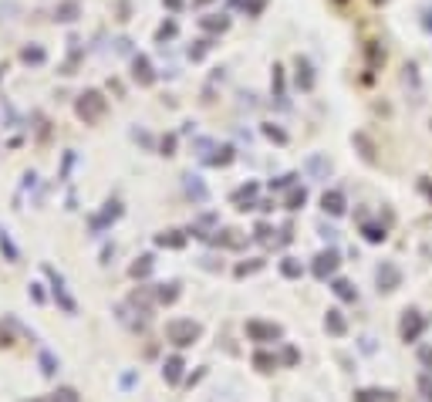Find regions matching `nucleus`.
Listing matches in <instances>:
<instances>
[{
	"label": "nucleus",
	"instance_id": "nucleus-1",
	"mask_svg": "<svg viewBox=\"0 0 432 402\" xmlns=\"http://www.w3.org/2000/svg\"><path fill=\"white\" fill-rule=\"evenodd\" d=\"M75 115H78L84 125H95V122H102L105 115H109V98H105L102 91H95V88L81 91L78 102H75Z\"/></svg>",
	"mask_w": 432,
	"mask_h": 402
},
{
	"label": "nucleus",
	"instance_id": "nucleus-2",
	"mask_svg": "<svg viewBox=\"0 0 432 402\" xmlns=\"http://www.w3.org/2000/svg\"><path fill=\"white\" fill-rule=\"evenodd\" d=\"M166 338L176 345V348H190L203 338V324L193 322V318H176V322L166 324Z\"/></svg>",
	"mask_w": 432,
	"mask_h": 402
},
{
	"label": "nucleus",
	"instance_id": "nucleus-3",
	"mask_svg": "<svg viewBox=\"0 0 432 402\" xmlns=\"http://www.w3.org/2000/svg\"><path fill=\"white\" fill-rule=\"evenodd\" d=\"M41 271H44V278H47V284H51V298L58 301V308H61L65 315H75V311H78V301L68 294V284H65V278H61V274H58L51 264H44Z\"/></svg>",
	"mask_w": 432,
	"mask_h": 402
},
{
	"label": "nucleus",
	"instance_id": "nucleus-4",
	"mask_svg": "<svg viewBox=\"0 0 432 402\" xmlns=\"http://www.w3.org/2000/svg\"><path fill=\"white\" fill-rule=\"evenodd\" d=\"M118 216H122V203L109 200L102 210H98V213H91V216H88V234H91V237H102V234L115 223Z\"/></svg>",
	"mask_w": 432,
	"mask_h": 402
},
{
	"label": "nucleus",
	"instance_id": "nucleus-5",
	"mask_svg": "<svg viewBox=\"0 0 432 402\" xmlns=\"http://www.w3.org/2000/svg\"><path fill=\"white\" fill-rule=\"evenodd\" d=\"M426 324H429V318H426L422 311L409 308V311L402 315V324H398V335H402V342H419V335L426 331Z\"/></svg>",
	"mask_w": 432,
	"mask_h": 402
},
{
	"label": "nucleus",
	"instance_id": "nucleus-6",
	"mask_svg": "<svg viewBox=\"0 0 432 402\" xmlns=\"http://www.w3.org/2000/svg\"><path fill=\"white\" fill-rule=\"evenodd\" d=\"M341 267V254L334 250V247H328V250H321L315 257V264H311V271H315L317 281H328V278H334V271Z\"/></svg>",
	"mask_w": 432,
	"mask_h": 402
},
{
	"label": "nucleus",
	"instance_id": "nucleus-7",
	"mask_svg": "<svg viewBox=\"0 0 432 402\" xmlns=\"http://www.w3.org/2000/svg\"><path fill=\"white\" fill-rule=\"evenodd\" d=\"M247 338H250V342H260V345L280 342V338H284V328L274 322H247Z\"/></svg>",
	"mask_w": 432,
	"mask_h": 402
},
{
	"label": "nucleus",
	"instance_id": "nucleus-8",
	"mask_svg": "<svg viewBox=\"0 0 432 402\" xmlns=\"http://www.w3.org/2000/svg\"><path fill=\"white\" fill-rule=\"evenodd\" d=\"M375 281H378V291H395V287H402V271L392 260H382L375 271Z\"/></svg>",
	"mask_w": 432,
	"mask_h": 402
},
{
	"label": "nucleus",
	"instance_id": "nucleus-9",
	"mask_svg": "<svg viewBox=\"0 0 432 402\" xmlns=\"http://www.w3.org/2000/svg\"><path fill=\"white\" fill-rule=\"evenodd\" d=\"M132 78L139 81L142 88H149V85L156 81V71H152V61H149L146 54H135V58H132Z\"/></svg>",
	"mask_w": 432,
	"mask_h": 402
},
{
	"label": "nucleus",
	"instance_id": "nucleus-10",
	"mask_svg": "<svg viewBox=\"0 0 432 402\" xmlns=\"http://www.w3.org/2000/svg\"><path fill=\"white\" fill-rule=\"evenodd\" d=\"M128 304H132V308H139V315H149V311H152V304H156V287H139V291H132Z\"/></svg>",
	"mask_w": 432,
	"mask_h": 402
},
{
	"label": "nucleus",
	"instance_id": "nucleus-11",
	"mask_svg": "<svg viewBox=\"0 0 432 402\" xmlns=\"http://www.w3.org/2000/svg\"><path fill=\"white\" fill-rule=\"evenodd\" d=\"M294 68H297V75H294V81H297V88H301V91H311V88H315V71H311V61L297 54Z\"/></svg>",
	"mask_w": 432,
	"mask_h": 402
},
{
	"label": "nucleus",
	"instance_id": "nucleus-12",
	"mask_svg": "<svg viewBox=\"0 0 432 402\" xmlns=\"http://www.w3.org/2000/svg\"><path fill=\"white\" fill-rule=\"evenodd\" d=\"M345 206H348V203H345V193H341V190H328V193L321 197V210L331 213V216H341Z\"/></svg>",
	"mask_w": 432,
	"mask_h": 402
},
{
	"label": "nucleus",
	"instance_id": "nucleus-13",
	"mask_svg": "<svg viewBox=\"0 0 432 402\" xmlns=\"http://www.w3.org/2000/svg\"><path fill=\"white\" fill-rule=\"evenodd\" d=\"M183 368H186L183 355H169V359H166V365H162V379H166L169 386H179V379H183Z\"/></svg>",
	"mask_w": 432,
	"mask_h": 402
},
{
	"label": "nucleus",
	"instance_id": "nucleus-14",
	"mask_svg": "<svg viewBox=\"0 0 432 402\" xmlns=\"http://www.w3.org/2000/svg\"><path fill=\"white\" fill-rule=\"evenodd\" d=\"M183 186H186V193H190V200H193V203H206V200H209V190L203 186V179L193 176V172H186V176H183Z\"/></svg>",
	"mask_w": 432,
	"mask_h": 402
},
{
	"label": "nucleus",
	"instance_id": "nucleus-15",
	"mask_svg": "<svg viewBox=\"0 0 432 402\" xmlns=\"http://www.w3.org/2000/svg\"><path fill=\"white\" fill-rule=\"evenodd\" d=\"M186 241H190V234H183V230H162V234H156V247H169V250L186 247Z\"/></svg>",
	"mask_w": 432,
	"mask_h": 402
},
{
	"label": "nucleus",
	"instance_id": "nucleus-16",
	"mask_svg": "<svg viewBox=\"0 0 432 402\" xmlns=\"http://www.w3.org/2000/svg\"><path fill=\"white\" fill-rule=\"evenodd\" d=\"M199 27L209 31V34H223L230 27V17L227 14H206V17H199Z\"/></svg>",
	"mask_w": 432,
	"mask_h": 402
},
{
	"label": "nucleus",
	"instance_id": "nucleus-17",
	"mask_svg": "<svg viewBox=\"0 0 432 402\" xmlns=\"http://www.w3.org/2000/svg\"><path fill=\"white\" fill-rule=\"evenodd\" d=\"M257 190H260L257 183H247V186H240V190L234 193V206H236V210H250V206H257V203H253Z\"/></svg>",
	"mask_w": 432,
	"mask_h": 402
},
{
	"label": "nucleus",
	"instance_id": "nucleus-18",
	"mask_svg": "<svg viewBox=\"0 0 432 402\" xmlns=\"http://www.w3.org/2000/svg\"><path fill=\"white\" fill-rule=\"evenodd\" d=\"M392 389H361V392H354V402H395Z\"/></svg>",
	"mask_w": 432,
	"mask_h": 402
},
{
	"label": "nucleus",
	"instance_id": "nucleus-19",
	"mask_svg": "<svg viewBox=\"0 0 432 402\" xmlns=\"http://www.w3.org/2000/svg\"><path fill=\"white\" fill-rule=\"evenodd\" d=\"M324 328H328V335H345V331H348V322H345V315H341L338 308H328Z\"/></svg>",
	"mask_w": 432,
	"mask_h": 402
},
{
	"label": "nucleus",
	"instance_id": "nucleus-20",
	"mask_svg": "<svg viewBox=\"0 0 432 402\" xmlns=\"http://www.w3.org/2000/svg\"><path fill=\"white\" fill-rule=\"evenodd\" d=\"M152 267H156V257H152V254H142V257L128 267V274H132L135 281H142V278H149V274H152Z\"/></svg>",
	"mask_w": 432,
	"mask_h": 402
},
{
	"label": "nucleus",
	"instance_id": "nucleus-21",
	"mask_svg": "<svg viewBox=\"0 0 432 402\" xmlns=\"http://www.w3.org/2000/svg\"><path fill=\"white\" fill-rule=\"evenodd\" d=\"M38 365H41V375H47V379H54V375H58V368H61L58 355H54V352H47V348H41V352H38Z\"/></svg>",
	"mask_w": 432,
	"mask_h": 402
},
{
	"label": "nucleus",
	"instance_id": "nucleus-22",
	"mask_svg": "<svg viewBox=\"0 0 432 402\" xmlns=\"http://www.w3.org/2000/svg\"><path fill=\"white\" fill-rule=\"evenodd\" d=\"M179 294H183V291H179V281H169V284H159V287H156V301H159V304H176V301H179Z\"/></svg>",
	"mask_w": 432,
	"mask_h": 402
},
{
	"label": "nucleus",
	"instance_id": "nucleus-23",
	"mask_svg": "<svg viewBox=\"0 0 432 402\" xmlns=\"http://www.w3.org/2000/svg\"><path fill=\"white\" fill-rule=\"evenodd\" d=\"M234 146H220V149H213V156H203L206 166H230L234 162Z\"/></svg>",
	"mask_w": 432,
	"mask_h": 402
},
{
	"label": "nucleus",
	"instance_id": "nucleus-24",
	"mask_svg": "<svg viewBox=\"0 0 432 402\" xmlns=\"http://www.w3.org/2000/svg\"><path fill=\"white\" fill-rule=\"evenodd\" d=\"M280 274H284L287 281H297V278L304 274V264H301L297 257H284V260H280Z\"/></svg>",
	"mask_w": 432,
	"mask_h": 402
},
{
	"label": "nucleus",
	"instance_id": "nucleus-25",
	"mask_svg": "<svg viewBox=\"0 0 432 402\" xmlns=\"http://www.w3.org/2000/svg\"><path fill=\"white\" fill-rule=\"evenodd\" d=\"M331 291H334L341 301H358V291H354V284L345 281V278H334V281H331Z\"/></svg>",
	"mask_w": 432,
	"mask_h": 402
},
{
	"label": "nucleus",
	"instance_id": "nucleus-26",
	"mask_svg": "<svg viewBox=\"0 0 432 402\" xmlns=\"http://www.w3.org/2000/svg\"><path fill=\"white\" fill-rule=\"evenodd\" d=\"M0 254H3V257H7L10 264H14V260L21 257V250H17V243L10 241V234H7L3 227H0Z\"/></svg>",
	"mask_w": 432,
	"mask_h": 402
},
{
	"label": "nucleus",
	"instance_id": "nucleus-27",
	"mask_svg": "<svg viewBox=\"0 0 432 402\" xmlns=\"http://www.w3.org/2000/svg\"><path fill=\"white\" fill-rule=\"evenodd\" d=\"M21 61H24V65H44L47 54H44V47H38V44H27V47L21 51Z\"/></svg>",
	"mask_w": 432,
	"mask_h": 402
},
{
	"label": "nucleus",
	"instance_id": "nucleus-28",
	"mask_svg": "<svg viewBox=\"0 0 432 402\" xmlns=\"http://www.w3.org/2000/svg\"><path fill=\"white\" fill-rule=\"evenodd\" d=\"M267 3H271V0H234V7L247 10V17H260Z\"/></svg>",
	"mask_w": 432,
	"mask_h": 402
},
{
	"label": "nucleus",
	"instance_id": "nucleus-29",
	"mask_svg": "<svg viewBox=\"0 0 432 402\" xmlns=\"http://www.w3.org/2000/svg\"><path fill=\"white\" fill-rule=\"evenodd\" d=\"M78 3H61L58 10H54V21H61V24H71V21H78Z\"/></svg>",
	"mask_w": 432,
	"mask_h": 402
},
{
	"label": "nucleus",
	"instance_id": "nucleus-30",
	"mask_svg": "<svg viewBox=\"0 0 432 402\" xmlns=\"http://www.w3.org/2000/svg\"><path fill=\"white\" fill-rule=\"evenodd\" d=\"M361 234H365V241L368 243H382L389 234H385V227H378V223H361Z\"/></svg>",
	"mask_w": 432,
	"mask_h": 402
},
{
	"label": "nucleus",
	"instance_id": "nucleus-31",
	"mask_svg": "<svg viewBox=\"0 0 432 402\" xmlns=\"http://www.w3.org/2000/svg\"><path fill=\"white\" fill-rule=\"evenodd\" d=\"M253 368H257V372H274L277 355H271V352H257V355H253Z\"/></svg>",
	"mask_w": 432,
	"mask_h": 402
},
{
	"label": "nucleus",
	"instance_id": "nucleus-32",
	"mask_svg": "<svg viewBox=\"0 0 432 402\" xmlns=\"http://www.w3.org/2000/svg\"><path fill=\"white\" fill-rule=\"evenodd\" d=\"M213 243L220 247H243V237H236V230H216V237H213Z\"/></svg>",
	"mask_w": 432,
	"mask_h": 402
},
{
	"label": "nucleus",
	"instance_id": "nucleus-33",
	"mask_svg": "<svg viewBox=\"0 0 432 402\" xmlns=\"http://www.w3.org/2000/svg\"><path fill=\"white\" fill-rule=\"evenodd\" d=\"M47 402H81L78 389H71V386H61L58 392H51V399Z\"/></svg>",
	"mask_w": 432,
	"mask_h": 402
},
{
	"label": "nucleus",
	"instance_id": "nucleus-34",
	"mask_svg": "<svg viewBox=\"0 0 432 402\" xmlns=\"http://www.w3.org/2000/svg\"><path fill=\"white\" fill-rule=\"evenodd\" d=\"M304 203H308V190H304V186H301V190H291V193H287V210H301Z\"/></svg>",
	"mask_w": 432,
	"mask_h": 402
},
{
	"label": "nucleus",
	"instance_id": "nucleus-35",
	"mask_svg": "<svg viewBox=\"0 0 432 402\" xmlns=\"http://www.w3.org/2000/svg\"><path fill=\"white\" fill-rule=\"evenodd\" d=\"M260 267H264V260H260V257H257V260H250V264H247V260H243V264H236V278H247V274H257V271H260Z\"/></svg>",
	"mask_w": 432,
	"mask_h": 402
},
{
	"label": "nucleus",
	"instance_id": "nucleus-36",
	"mask_svg": "<svg viewBox=\"0 0 432 402\" xmlns=\"http://www.w3.org/2000/svg\"><path fill=\"white\" fill-rule=\"evenodd\" d=\"M274 98L284 105V68L280 65H274Z\"/></svg>",
	"mask_w": 432,
	"mask_h": 402
},
{
	"label": "nucleus",
	"instance_id": "nucleus-37",
	"mask_svg": "<svg viewBox=\"0 0 432 402\" xmlns=\"http://www.w3.org/2000/svg\"><path fill=\"white\" fill-rule=\"evenodd\" d=\"M176 31H179V27H176V21H166V24H162V27L156 31V41H169V38H176Z\"/></svg>",
	"mask_w": 432,
	"mask_h": 402
},
{
	"label": "nucleus",
	"instance_id": "nucleus-38",
	"mask_svg": "<svg viewBox=\"0 0 432 402\" xmlns=\"http://www.w3.org/2000/svg\"><path fill=\"white\" fill-rule=\"evenodd\" d=\"M308 166H311V172H315V176H321V179H324V176H328V169H331V166L321 159V156H311V162H308Z\"/></svg>",
	"mask_w": 432,
	"mask_h": 402
},
{
	"label": "nucleus",
	"instance_id": "nucleus-39",
	"mask_svg": "<svg viewBox=\"0 0 432 402\" xmlns=\"http://www.w3.org/2000/svg\"><path fill=\"white\" fill-rule=\"evenodd\" d=\"M271 234H274V230H271V223H257V227H253V241L267 243V241H271Z\"/></svg>",
	"mask_w": 432,
	"mask_h": 402
},
{
	"label": "nucleus",
	"instance_id": "nucleus-40",
	"mask_svg": "<svg viewBox=\"0 0 432 402\" xmlns=\"http://www.w3.org/2000/svg\"><path fill=\"white\" fill-rule=\"evenodd\" d=\"M280 359H284V365H297V359H301V355H297V348H294V345H287V348L280 352Z\"/></svg>",
	"mask_w": 432,
	"mask_h": 402
},
{
	"label": "nucleus",
	"instance_id": "nucleus-41",
	"mask_svg": "<svg viewBox=\"0 0 432 402\" xmlns=\"http://www.w3.org/2000/svg\"><path fill=\"white\" fill-rule=\"evenodd\" d=\"M159 149H162V156H172V153H176V135H166V139L159 142Z\"/></svg>",
	"mask_w": 432,
	"mask_h": 402
},
{
	"label": "nucleus",
	"instance_id": "nucleus-42",
	"mask_svg": "<svg viewBox=\"0 0 432 402\" xmlns=\"http://www.w3.org/2000/svg\"><path fill=\"white\" fill-rule=\"evenodd\" d=\"M206 51H209V41H196V47H190V58H193V61H199Z\"/></svg>",
	"mask_w": 432,
	"mask_h": 402
},
{
	"label": "nucleus",
	"instance_id": "nucleus-43",
	"mask_svg": "<svg viewBox=\"0 0 432 402\" xmlns=\"http://www.w3.org/2000/svg\"><path fill=\"white\" fill-rule=\"evenodd\" d=\"M297 176L294 172H287V176H277V179H271V190H280V186H291Z\"/></svg>",
	"mask_w": 432,
	"mask_h": 402
},
{
	"label": "nucleus",
	"instance_id": "nucleus-44",
	"mask_svg": "<svg viewBox=\"0 0 432 402\" xmlns=\"http://www.w3.org/2000/svg\"><path fill=\"white\" fill-rule=\"evenodd\" d=\"M264 135H267V139H274V142H287V135H284L280 129H274V125H264Z\"/></svg>",
	"mask_w": 432,
	"mask_h": 402
},
{
	"label": "nucleus",
	"instance_id": "nucleus-45",
	"mask_svg": "<svg viewBox=\"0 0 432 402\" xmlns=\"http://www.w3.org/2000/svg\"><path fill=\"white\" fill-rule=\"evenodd\" d=\"M419 362H422V365H426V368L432 372V345H426V348L419 352Z\"/></svg>",
	"mask_w": 432,
	"mask_h": 402
},
{
	"label": "nucleus",
	"instance_id": "nucleus-46",
	"mask_svg": "<svg viewBox=\"0 0 432 402\" xmlns=\"http://www.w3.org/2000/svg\"><path fill=\"white\" fill-rule=\"evenodd\" d=\"M31 298H34V304H44L47 298H44V287L41 284H31Z\"/></svg>",
	"mask_w": 432,
	"mask_h": 402
},
{
	"label": "nucleus",
	"instance_id": "nucleus-47",
	"mask_svg": "<svg viewBox=\"0 0 432 402\" xmlns=\"http://www.w3.org/2000/svg\"><path fill=\"white\" fill-rule=\"evenodd\" d=\"M10 345H14V338H10V331L0 324V348H10Z\"/></svg>",
	"mask_w": 432,
	"mask_h": 402
},
{
	"label": "nucleus",
	"instance_id": "nucleus-48",
	"mask_svg": "<svg viewBox=\"0 0 432 402\" xmlns=\"http://www.w3.org/2000/svg\"><path fill=\"white\" fill-rule=\"evenodd\" d=\"M132 386H135V372H125L122 375V389H132Z\"/></svg>",
	"mask_w": 432,
	"mask_h": 402
},
{
	"label": "nucleus",
	"instance_id": "nucleus-49",
	"mask_svg": "<svg viewBox=\"0 0 432 402\" xmlns=\"http://www.w3.org/2000/svg\"><path fill=\"white\" fill-rule=\"evenodd\" d=\"M162 3H166L169 10H183V3H186V0H162Z\"/></svg>",
	"mask_w": 432,
	"mask_h": 402
},
{
	"label": "nucleus",
	"instance_id": "nucleus-50",
	"mask_svg": "<svg viewBox=\"0 0 432 402\" xmlns=\"http://www.w3.org/2000/svg\"><path fill=\"white\" fill-rule=\"evenodd\" d=\"M321 237H328V241H334V237H338V234H334V230H331V227H324V223H321Z\"/></svg>",
	"mask_w": 432,
	"mask_h": 402
},
{
	"label": "nucleus",
	"instance_id": "nucleus-51",
	"mask_svg": "<svg viewBox=\"0 0 432 402\" xmlns=\"http://www.w3.org/2000/svg\"><path fill=\"white\" fill-rule=\"evenodd\" d=\"M422 27H426V31H432V7L426 10V17H422Z\"/></svg>",
	"mask_w": 432,
	"mask_h": 402
},
{
	"label": "nucleus",
	"instance_id": "nucleus-52",
	"mask_svg": "<svg viewBox=\"0 0 432 402\" xmlns=\"http://www.w3.org/2000/svg\"><path fill=\"white\" fill-rule=\"evenodd\" d=\"M419 186H422V193H426V197H429V200H432V186H429V183H426V179H422V183H419Z\"/></svg>",
	"mask_w": 432,
	"mask_h": 402
},
{
	"label": "nucleus",
	"instance_id": "nucleus-53",
	"mask_svg": "<svg viewBox=\"0 0 432 402\" xmlns=\"http://www.w3.org/2000/svg\"><path fill=\"white\" fill-rule=\"evenodd\" d=\"M24 402H44V399H24Z\"/></svg>",
	"mask_w": 432,
	"mask_h": 402
},
{
	"label": "nucleus",
	"instance_id": "nucleus-54",
	"mask_svg": "<svg viewBox=\"0 0 432 402\" xmlns=\"http://www.w3.org/2000/svg\"><path fill=\"white\" fill-rule=\"evenodd\" d=\"M372 3H385V0H372Z\"/></svg>",
	"mask_w": 432,
	"mask_h": 402
},
{
	"label": "nucleus",
	"instance_id": "nucleus-55",
	"mask_svg": "<svg viewBox=\"0 0 432 402\" xmlns=\"http://www.w3.org/2000/svg\"><path fill=\"white\" fill-rule=\"evenodd\" d=\"M196 3H206V0H196Z\"/></svg>",
	"mask_w": 432,
	"mask_h": 402
}]
</instances>
